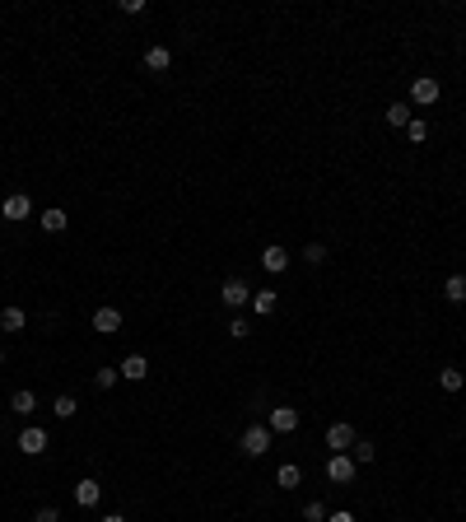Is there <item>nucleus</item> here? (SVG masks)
I'll return each mask as SVG.
<instances>
[{"label":"nucleus","instance_id":"obj_15","mask_svg":"<svg viewBox=\"0 0 466 522\" xmlns=\"http://www.w3.org/2000/svg\"><path fill=\"white\" fill-rule=\"evenodd\" d=\"M275 299H280L275 289H256V294H252V312H256V317H271V312H275Z\"/></svg>","mask_w":466,"mask_h":522},{"label":"nucleus","instance_id":"obj_26","mask_svg":"<svg viewBox=\"0 0 466 522\" xmlns=\"http://www.w3.org/2000/svg\"><path fill=\"white\" fill-rule=\"evenodd\" d=\"M303 522H326V504H322V499H308V509H303Z\"/></svg>","mask_w":466,"mask_h":522},{"label":"nucleus","instance_id":"obj_4","mask_svg":"<svg viewBox=\"0 0 466 522\" xmlns=\"http://www.w3.org/2000/svg\"><path fill=\"white\" fill-rule=\"evenodd\" d=\"M19 453H23V457H42V453H47V429L28 424V429L19 433Z\"/></svg>","mask_w":466,"mask_h":522},{"label":"nucleus","instance_id":"obj_8","mask_svg":"<svg viewBox=\"0 0 466 522\" xmlns=\"http://www.w3.org/2000/svg\"><path fill=\"white\" fill-rule=\"evenodd\" d=\"M326 448H331V453H350V448H355V429H350V424H331V429H326Z\"/></svg>","mask_w":466,"mask_h":522},{"label":"nucleus","instance_id":"obj_21","mask_svg":"<svg viewBox=\"0 0 466 522\" xmlns=\"http://www.w3.org/2000/svg\"><path fill=\"white\" fill-rule=\"evenodd\" d=\"M387 126H411V103H392V108H387Z\"/></svg>","mask_w":466,"mask_h":522},{"label":"nucleus","instance_id":"obj_19","mask_svg":"<svg viewBox=\"0 0 466 522\" xmlns=\"http://www.w3.org/2000/svg\"><path fill=\"white\" fill-rule=\"evenodd\" d=\"M66 210H56V205H52V210H42V229H47V234H61V229H66Z\"/></svg>","mask_w":466,"mask_h":522},{"label":"nucleus","instance_id":"obj_3","mask_svg":"<svg viewBox=\"0 0 466 522\" xmlns=\"http://www.w3.org/2000/svg\"><path fill=\"white\" fill-rule=\"evenodd\" d=\"M438 93H443V84H438L433 75H420V79L411 84V103H415V108H429V103H438Z\"/></svg>","mask_w":466,"mask_h":522},{"label":"nucleus","instance_id":"obj_23","mask_svg":"<svg viewBox=\"0 0 466 522\" xmlns=\"http://www.w3.org/2000/svg\"><path fill=\"white\" fill-rule=\"evenodd\" d=\"M117 378H122V368H98V373H93V387L112 392V387H117Z\"/></svg>","mask_w":466,"mask_h":522},{"label":"nucleus","instance_id":"obj_11","mask_svg":"<svg viewBox=\"0 0 466 522\" xmlns=\"http://www.w3.org/2000/svg\"><path fill=\"white\" fill-rule=\"evenodd\" d=\"M122 378H126V382L149 378V359H144V355H126V359H122Z\"/></svg>","mask_w":466,"mask_h":522},{"label":"nucleus","instance_id":"obj_30","mask_svg":"<svg viewBox=\"0 0 466 522\" xmlns=\"http://www.w3.org/2000/svg\"><path fill=\"white\" fill-rule=\"evenodd\" d=\"M122 14H144V0H122Z\"/></svg>","mask_w":466,"mask_h":522},{"label":"nucleus","instance_id":"obj_14","mask_svg":"<svg viewBox=\"0 0 466 522\" xmlns=\"http://www.w3.org/2000/svg\"><path fill=\"white\" fill-rule=\"evenodd\" d=\"M261 266H266L271 276H280V271H289V252H285V247H275V243H271L266 252H261Z\"/></svg>","mask_w":466,"mask_h":522},{"label":"nucleus","instance_id":"obj_17","mask_svg":"<svg viewBox=\"0 0 466 522\" xmlns=\"http://www.w3.org/2000/svg\"><path fill=\"white\" fill-rule=\"evenodd\" d=\"M75 411H79V406H75V397H70V392H61V397L52 401V415H56V420H75Z\"/></svg>","mask_w":466,"mask_h":522},{"label":"nucleus","instance_id":"obj_12","mask_svg":"<svg viewBox=\"0 0 466 522\" xmlns=\"http://www.w3.org/2000/svg\"><path fill=\"white\" fill-rule=\"evenodd\" d=\"M144 66L154 70V75H164V70L173 66V52H168L164 42H154V47H149V52H144Z\"/></svg>","mask_w":466,"mask_h":522},{"label":"nucleus","instance_id":"obj_1","mask_svg":"<svg viewBox=\"0 0 466 522\" xmlns=\"http://www.w3.org/2000/svg\"><path fill=\"white\" fill-rule=\"evenodd\" d=\"M238 448H243L247 457H266L271 453V424H247L243 438H238Z\"/></svg>","mask_w":466,"mask_h":522},{"label":"nucleus","instance_id":"obj_18","mask_svg":"<svg viewBox=\"0 0 466 522\" xmlns=\"http://www.w3.org/2000/svg\"><path fill=\"white\" fill-rule=\"evenodd\" d=\"M299 480H303V471L294 467V462H285V467L275 471V485H280V489H294V485H299Z\"/></svg>","mask_w":466,"mask_h":522},{"label":"nucleus","instance_id":"obj_31","mask_svg":"<svg viewBox=\"0 0 466 522\" xmlns=\"http://www.w3.org/2000/svg\"><path fill=\"white\" fill-rule=\"evenodd\" d=\"M326 522H355V513H350V509H341V513H326Z\"/></svg>","mask_w":466,"mask_h":522},{"label":"nucleus","instance_id":"obj_10","mask_svg":"<svg viewBox=\"0 0 466 522\" xmlns=\"http://www.w3.org/2000/svg\"><path fill=\"white\" fill-rule=\"evenodd\" d=\"M98 499H103V485H98V480H89V476H84V480L75 485V504H79V509H93Z\"/></svg>","mask_w":466,"mask_h":522},{"label":"nucleus","instance_id":"obj_32","mask_svg":"<svg viewBox=\"0 0 466 522\" xmlns=\"http://www.w3.org/2000/svg\"><path fill=\"white\" fill-rule=\"evenodd\" d=\"M103 522H126V518H122V513H108V518H103Z\"/></svg>","mask_w":466,"mask_h":522},{"label":"nucleus","instance_id":"obj_5","mask_svg":"<svg viewBox=\"0 0 466 522\" xmlns=\"http://www.w3.org/2000/svg\"><path fill=\"white\" fill-rule=\"evenodd\" d=\"M0 215H5V220H28V215H33V200L23 196V191H10V196L0 200Z\"/></svg>","mask_w":466,"mask_h":522},{"label":"nucleus","instance_id":"obj_16","mask_svg":"<svg viewBox=\"0 0 466 522\" xmlns=\"http://www.w3.org/2000/svg\"><path fill=\"white\" fill-rule=\"evenodd\" d=\"M10 411H14V415H33V411H38V397H33L28 387H19V392L10 397Z\"/></svg>","mask_w":466,"mask_h":522},{"label":"nucleus","instance_id":"obj_6","mask_svg":"<svg viewBox=\"0 0 466 522\" xmlns=\"http://www.w3.org/2000/svg\"><path fill=\"white\" fill-rule=\"evenodd\" d=\"M220 299L229 303V308H243V303H252V289L233 276V280H224V285H220Z\"/></svg>","mask_w":466,"mask_h":522},{"label":"nucleus","instance_id":"obj_28","mask_svg":"<svg viewBox=\"0 0 466 522\" xmlns=\"http://www.w3.org/2000/svg\"><path fill=\"white\" fill-rule=\"evenodd\" d=\"M247 331H252V327H247V317H233V322H229V336H233V341H243Z\"/></svg>","mask_w":466,"mask_h":522},{"label":"nucleus","instance_id":"obj_9","mask_svg":"<svg viewBox=\"0 0 466 522\" xmlns=\"http://www.w3.org/2000/svg\"><path fill=\"white\" fill-rule=\"evenodd\" d=\"M93 331H98V336L122 331V308H98V312H93Z\"/></svg>","mask_w":466,"mask_h":522},{"label":"nucleus","instance_id":"obj_22","mask_svg":"<svg viewBox=\"0 0 466 522\" xmlns=\"http://www.w3.org/2000/svg\"><path fill=\"white\" fill-rule=\"evenodd\" d=\"M443 294H448L453 303H462V299H466V280H462V276H448V280H443Z\"/></svg>","mask_w":466,"mask_h":522},{"label":"nucleus","instance_id":"obj_2","mask_svg":"<svg viewBox=\"0 0 466 522\" xmlns=\"http://www.w3.org/2000/svg\"><path fill=\"white\" fill-rule=\"evenodd\" d=\"M355 457L350 453H331L326 457V480H336V485H350V480H355Z\"/></svg>","mask_w":466,"mask_h":522},{"label":"nucleus","instance_id":"obj_7","mask_svg":"<svg viewBox=\"0 0 466 522\" xmlns=\"http://www.w3.org/2000/svg\"><path fill=\"white\" fill-rule=\"evenodd\" d=\"M299 429V411L294 406H275L271 411V433H294Z\"/></svg>","mask_w":466,"mask_h":522},{"label":"nucleus","instance_id":"obj_29","mask_svg":"<svg viewBox=\"0 0 466 522\" xmlns=\"http://www.w3.org/2000/svg\"><path fill=\"white\" fill-rule=\"evenodd\" d=\"M33 522H61V513H56L52 504H47V509H38V518H33Z\"/></svg>","mask_w":466,"mask_h":522},{"label":"nucleus","instance_id":"obj_25","mask_svg":"<svg viewBox=\"0 0 466 522\" xmlns=\"http://www.w3.org/2000/svg\"><path fill=\"white\" fill-rule=\"evenodd\" d=\"M406 135H411L415 144H420V140H429V122H424V117H411V126H406Z\"/></svg>","mask_w":466,"mask_h":522},{"label":"nucleus","instance_id":"obj_20","mask_svg":"<svg viewBox=\"0 0 466 522\" xmlns=\"http://www.w3.org/2000/svg\"><path fill=\"white\" fill-rule=\"evenodd\" d=\"M438 387H443V392H462V387H466V373H457V368H443V373H438Z\"/></svg>","mask_w":466,"mask_h":522},{"label":"nucleus","instance_id":"obj_27","mask_svg":"<svg viewBox=\"0 0 466 522\" xmlns=\"http://www.w3.org/2000/svg\"><path fill=\"white\" fill-rule=\"evenodd\" d=\"M303 261H308V266H322V261H326V247L322 243H308V247H303Z\"/></svg>","mask_w":466,"mask_h":522},{"label":"nucleus","instance_id":"obj_33","mask_svg":"<svg viewBox=\"0 0 466 522\" xmlns=\"http://www.w3.org/2000/svg\"><path fill=\"white\" fill-rule=\"evenodd\" d=\"M0 364H5V350H0Z\"/></svg>","mask_w":466,"mask_h":522},{"label":"nucleus","instance_id":"obj_13","mask_svg":"<svg viewBox=\"0 0 466 522\" xmlns=\"http://www.w3.org/2000/svg\"><path fill=\"white\" fill-rule=\"evenodd\" d=\"M23 327H28V312H23V308H14V303H10V308L0 312V331H5V336L23 331Z\"/></svg>","mask_w":466,"mask_h":522},{"label":"nucleus","instance_id":"obj_24","mask_svg":"<svg viewBox=\"0 0 466 522\" xmlns=\"http://www.w3.org/2000/svg\"><path fill=\"white\" fill-rule=\"evenodd\" d=\"M350 457H355V462H373V457H377V448L368 443V438H355V448H350Z\"/></svg>","mask_w":466,"mask_h":522}]
</instances>
